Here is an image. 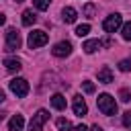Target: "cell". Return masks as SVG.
<instances>
[{
    "label": "cell",
    "instance_id": "22",
    "mask_svg": "<svg viewBox=\"0 0 131 131\" xmlns=\"http://www.w3.org/2000/svg\"><path fill=\"white\" fill-rule=\"evenodd\" d=\"M119 98H121L123 102H129V100H131V92H129L127 88H123V90L119 92Z\"/></svg>",
    "mask_w": 131,
    "mask_h": 131
},
{
    "label": "cell",
    "instance_id": "8",
    "mask_svg": "<svg viewBox=\"0 0 131 131\" xmlns=\"http://www.w3.org/2000/svg\"><path fill=\"white\" fill-rule=\"evenodd\" d=\"M74 113H76L78 117H84V115L88 113V106H86V102H84V98H82L80 94L74 96Z\"/></svg>",
    "mask_w": 131,
    "mask_h": 131
},
{
    "label": "cell",
    "instance_id": "3",
    "mask_svg": "<svg viewBox=\"0 0 131 131\" xmlns=\"http://www.w3.org/2000/svg\"><path fill=\"white\" fill-rule=\"evenodd\" d=\"M49 41V35L45 33V31H33V33H29V47L31 49H37V47H43L45 43Z\"/></svg>",
    "mask_w": 131,
    "mask_h": 131
},
{
    "label": "cell",
    "instance_id": "20",
    "mask_svg": "<svg viewBox=\"0 0 131 131\" xmlns=\"http://www.w3.org/2000/svg\"><path fill=\"white\" fill-rule=\"evenodd\" d=\"M121 35H123L125 41H131V23H125V25H123V33H121Z\"/></svg>",
    "mask_w": 131,
    "mask_h": 131
},
{
    "label": "cell",
    "instance_id": "7",
    "mask_svg": "<svg viewBox=\"0 0 131 131\" xmlns=\"http://www.w3.org/2000/svg\"><path fill=\"white\" fill-rule=\"evenodd\" d=\"M51 53H53L55 57H68V55L72 53V43H70V41H59V43L53 45Z\"/></svg>",
    "mask_w": 131,
    "mask_h": 131
},
{
    "label": "cell",
    "instance_id": "23",
    "mask_svg": "<svg viewBox=\"0 0 131 131\" xmlns=\"http://www.w3.org/2000/svg\"><path fill=\"white\" fill-rule=\"evenodd\" d=\"M94 12H96V6L94 4H86L84 6V14L86 16H94Z\"/></svg>",
    "mask_w": 131,
    "mask_h": 131
},
{
    "label": "cell",
    "instance_id": "15",
    "mask_svg": "<svg viewBox=\"0 0 131 131\" xmlns=\"http://www.w3.org/2000/svg\"><path fill=\"white\" fill-rule=\"evenodd\" d=\"M4 66H6V70H10V72H18L23 66H20V61L18 59H14V57H8V59H4Z\"/></svg>",
    "mask_w": 131,
    "mask_h": 131
},
{
    "label": "cell",
    "instance_id": "14",
    "mask_svg": "<svg viewBox=\"0 0 131 131\" xmlns=\"http://www.w3.org/2000/svg\"><path fill=\"white\" fill-rule=\"evenodd\" d=\"M37 23V14L33 12V10H25L23 12V25L25 27H31V25H35Z\"/></svg>",
    "mask_w": 131,
    "mask_h": 131
},
{
    "label": "cell",
    "instance_id": "11",
    "mask_svg": "<svg viewBox=\"0 0 131 131\" xmlns=\"http://www.w3.org/2000/svg\"><path fill=\"white\" fill-rule=\"evenodd\" d=\"M51 106L57 108V111H66V106H68L66 96H63V94H53V96H51Z\"/></svg>",
    "mask_w": 131,
    "mask_h": 131
},
{
    "label": "cell",
    "instance_id": "26",
    "mask_svg": "<svg viewBox=\"0 0 131 131\" xmlns=\"http://www.w3.org/2000/svg\"><path fill=\"white\" fill-rule=\"evenodd\" d=\"M90 131H102V127H100V125H92V129H90Z\"/></svg>",
    "mask_w": 131,
    "mask_h": 131
},
{
    "label": "cell",
    "instance_id": "9",
    "mask_svg": "<svg viewBox=\"0 0 131 131\" xmlns=\"http://www.w3.org/2000/svg\"><path fill=\"white\" fill-rule=\"evenodd\" d=\"M23 127H25L23 115H14V117L8 121V131H23Z\"/></svg>",
    "mask_w": 131,
    "mask_h": 131
},
{
    "label": "cell",
    "instance_id": "12",
    "mask_svg": "<svg viewBox=\"0 0 131 131\" xmlns=\"http://www.w3.org/2000/svg\"><path fill=\"white\" fill-rule=\"evenodd\" d=\"M76 16H78V12H76V8H72V6H66V8L61 10V18H63V23H74Z\"/></svg>",
    "mask_w": 131,
    "mask_h": 131
},
{
    "label": "cell",
    "instance_id": "13",
    "mask_svg": "<svg viewBox=\"0 0 131 131\" xmlns=\"http://www.w3.org/2000/svg\"><path fill=\"white\" fill-rule=\"evenodd\" d=\"M102 47V43L98 41V39H90V41H86L84 45H82V49L86 51V53H94L96 49H100Z\"/></svg>",
    "mask_w": 131,
    "mask_h": 131
},
{
    "label": "cell",
    "instance_id": "16",
    "mask_svg": "<svg viewBox=\"0 0 131 131\" xmlns=\"http://www.w3.org/2000/svg\"><path fill=\"white\" fill-rule=\"evenodd\" d=\"M55 125H57V129H59V131H70V129H72V123H70L68 119H57V121H55Z\"/></svg>",
    "mask_w": 131,
    "mask_h": 131
},
{
    "label": "cell",
    "instance_id": "17",
    "mask_svg": "<svg viewBox=\"0 0 131 131\" xmlns=\"http://www.w3.org/2000/svg\"><path fill=\"white\" fill-rule=\"evenodd\" d=\"M33 4H35L37 10H47L49 4H51V0H33Z\"/></svg>",
    "mask_w": 131,
    "mask_h": 131
},
{
    "label": "cell",
    "instance_id": "29",
    "mask_svg": "<svg viewBox=\"0 0 131 131\" xmlns=\"http://www.w3.org/2000/svg\"><path fill=\"white\" fill-rule=\"evenodd\" d=\"M14 2H25V0H14Z\"/></svg>",
    "mask_w": 131,
    "mask_h": 131
},
{
    "label": "cell",
    "instance_id": "6",
    "mask_svg": "<svg viewBox=\"0 0 131 131\" xmlns=\"http://www.w3.org/2000/svg\"><path fill=\"white\" fill-rule=\"evenodd\" d=\"M121 23H123V18H121V14H111V16H106L104 18V23H102V29L106 31V33H115L119 27H121Z\"/></svg>",
    "mask_w": 131,
    "mask_h": 131
},
{
    "label": "cell",
    "instance_id": "21",
    "mask_svg": "<svg viewBox=\"0 0 131 131\" xmlns=\"http://www.w3.org/2000/svg\"><path fill=\"white\" fill-rule=\"evenodd\" d=\"M82 88H84V92H88V94H92V92L96 90V86H94L90 80H84V82H82Z\"/></svg>",
    "mask_w": 131,
    "mask_h": 131
},
{
    "label": "cell",
    "instance_id": "5",
    "mask_svg": "<svg viewBox=\"0 0 131 131\" xmlns=\"http://www.w3.org/2000/svg\"><path fill=\"white\" fill-rule=\"evenodd\" d=\"M10 90L16 94V96H27L29 94V82L25 80V78H14V80H10Z\"/></svg>",
    "mask_w": 131,
    "mask_h": 131
},
{
    "label": "cell",
    "instance_id": "28",
    "mask_svg": "<svg viewBox=\"0 0 131 131\" xmlns=\"http://www.w3.org/2000/svg\"><path fill=\"white\" fill-rule=\"evenodd\" d=\"M4 98H6V96H4V92L0 90V102H4Z\"/></svg>",
    "mask_w": 131,
    "mask_h": 131
},
{
    "label": "cell",
    "instance_id": "1",
    "mask_svg": "<svg viewBox=\"0 0 131 131\" xmlns=\"http://www.w3.org/2000/svg\"><path fill=\"white\" fill-rule=\"evenodd\" d=\"M96 104H98V108H100V113L102 115H106V117H111V115H115L117 113V102H115V98L111 96V94H100L98 98H96Z\"/></svg>",
    "mask_w": 131,
    "mask_h": 131
},
{
    "label": "cell",
    "instance_id": "18",
    "mask_svg": "<svg viewBox=\"0 0 131 131\" xmlns=\"http://www.w3.org/2000/svg\"><path fill=\"white\" fill-rule=\"evenodd\" d=\"M90 33V25H80V27H76V35L78 37H86Z\"/></svg>",
    "mask_w": 131,
    "mask_h": 131
},
{
    "label": "cell",
    "instance_id": "19",
    "mask_svg": "<svg viewBox=\"0 0 131 131\" xmlns=\"http://www.w3.org/2000/svg\"><path fill=\"white\" fill-rule=\"evenodd\" d=\"M119 70H121V72H129V70H131V57L121 59V61H119Z\"/></svg>",
    "mask_w": 131,
    "mask_h": 131
},
{
    "label": "cell",
    "instance_id": "25",
    "mask_svg": "<svg viewBox=\"0 0 131 131\" xmlns=\"http://www.w3.org/2000/svg\"><path fill=\"white\" fill-rule=\"evenodd\" d=\"M74 131H88V127H84V125H78V127H74Z\"/></svg>",
    "mask_w": 131,
    "mask_h": 131
},
{
    "label": "cell",
    "instance_id": "2",
    "mask_svg": "<svg viewBox=\"0 0 131 131\" xmlns=\"http://www.w3.org/2000/svg\"><path fill=\"white\" fill-rule=\"evenodd\" d=\"M47 119H49V113H47L45 108H39V111L33 115L31 123H29V131H43V125H45Z\"/></svg>",
    "mask_w": 131,
    "mask_h": 131
},
{
    "label": "cell",
    "instance_id": "10",
    "mask_svg": "<svg viewBox=\"0 0 131 131\" xmlns=\"http://www.w3.org/2000/svg\"><path fill=\"white\" fill-rule=\"evenodd\" d=\"M98 82L100 84H111L113 82V72H111L108 66H104V68L98 70Z\"/></svg>",
    "mask_w": 131,
    "mask_h": 131
},
{
    "label": "cell",
    "instance_id": "4",
    "mask_svg": "<svg viewBox=\"0 0 131 131\" xmlns=\"http://www.w3.org/2000/svg\"><path fill=\"white\" fill-rule=\"evenodd\" d=\"M20 47V33L16 29L6 31V51H16Z\"/></svg>",
    "mask_w": 131,
    "mask_h": 131
},
{
    "label": "cell",
    "instance_id": "27",
    "mask_svg": "<svg viewBox=\"0 0 131 131\" xmlns=\"http://www.w3.org/2000/svg\"><path fill=\"white\" fill-rule=\"evenodd\" d=\"M4 23H6V16H4V14H0V25H4Z\"/></svg>",
    "mask_w": 131,
    "mask_h": 131
},
{
    "label": "cell",
    "instance_id": "24",
    "mask_svg": "<svg viewBox=\"0 0 131 131\" xmlns=\"http://www.w3.org/2000/svg\"><path fill=\"white\" fill-rule=\"evenodd\" d=\"M123 127L131 129V111H127V113L123 115Z\"/></svg>",
    "mask_w": 131,
    "mask_h": 131
}]
</instances>
